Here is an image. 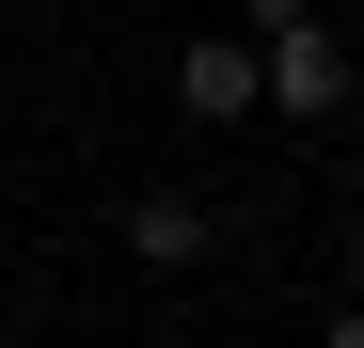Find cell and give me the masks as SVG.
Instances as JSON below:
<instances>
[{"mask_svg": "<svg viewBox=\"0 0 364 348\" xmlns=\"http://www.w3.org/2000/svg\"><path fill=\"white\" fill-rule=\"evenodd\" d=\"M174 95H191V127H254V111H269V64H254V32H191Z\"/></svg>", "mask_w": 364, "mask_h": 348, "instance_id": "1", "label": "cell"}, {"mask_svg": "<svg viewBox=\"0 0 364 348\" xmlns=\"http://www.w3.org/2000/svg\"><path fill=\"white\" fill-rule=\"evenodd\" d=\"M254 64H269V111H285V127H317V111H348V48H333L317 16H301V32H269Z\"/></svg>", "mask_w": 364, "mask_h": 348, "instance_id": "2", "label": "cell"}, {"mask_svg": "<svg viewBox=\"0 0 364 348\" xmlns=\"http://www.w3.org/2000/svg\"><path fill=\"white\" fill-rule=\"evenodd\" d=\"M127 254H143V269H206V206H191V190H143V206H127Z\"/></svg>", "mask_w": 364, "mask_h": 348, "instance_id": "3", "label": "cell"}, {"mask_svg": "<svg viewBox=\"0 0 364 348\" xmlns=\"http://www.w3.org/2000/svg\"><path fill=\"white\" fill-rule=\"evenodd\" d=\"M301 16H317V0H237V32H254V48H269V32H301Z\"/></svg>", "mask_w": 364, "mask_h": 348, "instance_id": "4", "label": "cell"}, {"mask_svg": "<svg viewBox=\"0 0 364 348\" xmlns=\"http://www.w3.org/2000/svg\"><path fill=\"white\" fill-rule=\"evenodd\" d=\"M317 348H364V301H333V332H317Z\"/></svg>", "mask_w": 364, "mask_h": 348, "instance_id": "5", "label": "cell"}, {"mask_svg": "<svg viewBox=\"0 0 364 348\" xmlns=\"http://www.w3.org/2000/svg\"><path fill=\"white\" fill-rule=\"evenodd\" d=\"M333 254H348V301H364V222H348V238H333Z\"/></svg>", "mask_w": 364, "mask_h": 348, "instance_id": "6", "label": "cell"}]
</instances>
